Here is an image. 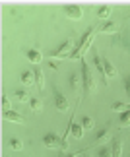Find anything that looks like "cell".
I'll return each instance as SVG.
<instances>
[{
	"label": "cell",
	"instance_id": "cell-1",
	"mask_svg": "<svg viewBox=\"0 0 130 157\" xmlns=\"http://www.w3.org/2000/svg\"><path fill=\"white\" fill-rule=\"evenodd\" d=\"M93 37H95V27H90L87 31L84 33V37H82V41L78 45H76V49L68 54V58H72V60H76V58H82V54H84L87 49L91 47V41H93Z\"/></svg>",
	"mask_w": 130,
	"mask_h": 157
},
{
	"label": "cell",
	"instance_id": "cell-2",
	"mask_svg": "<svg viewBox=\"0 0 130 157\" xmlns=\"http://www.w3.org/2000/svg\"><path fill=\"white\" fill-rule=\"evenodd\" d=\"M82 83H84L86 93H93V91H95V80H93L91 70H90V66L86 64V60H82Z\"/></svg>",
	"mask_w": 130,
	"mask_h": 157
},
{
	"label": "cell",
	"instance_id": "cell-3",
	"mask_svg": "<svg viewBox=\"0 0 130 157\" xmlns=\"http://www.w3.org/2000/svg\"><path fill=\"white\" fill-rule=\"evenodd\" d=\"M43 144L49 149H66V144H64V140L58 134H55V132H49V134L43 136Z\"/></svg>",
	"mask_w": 130,
	"mask_h": 157
},
{
	"label": "cell",
	"instance_id": "cell-4",
	"mask_svg": "<svg viewBox=\"0 0 130 157\" xmlns=\"http://www.w3.org/2000/svg\"><path fill=\"white\" fill-rule=\"evenodd\" d=\"M72 47H74V41H72V39H66V41H62V43H60V47H58V49H55V51H49V56H52V58L66 56V58H68V54L72 52V51H70Z\"/></svg>",
	"mask_w": 130,
	"mask_h": 157
},
{
	"label": "cell",
	"instance_id": "cell-5",
	"mask_svg": "<svg viewBox=\"0 0 130 157\" xmlns=\"http://www.w3.org/2000/svg\"><path fill=\"white\" fill-rule=\"evenodd\" d=\"M64 12H66V16L70 20H82V16H84V10H82L80 6H76V4L64 6Z\"/></svg>",
	"mask_w": 130,
	"mask_h": 157
},
{
	"label": "cell",
	"instance_id": "cell-6",
	"mask_svg": "<svg viewBox=\"0 0 130 157\" xmlns=\"http://www.w3.org/2000/svg\"><path fill=\"white\" fill-rule=\"evenodd\" d=\"M55 107H56V111H60V113H64V111H68V109H70L68 99L64 97L60 91H56V93H55Z\"/></svg>",
	"mask_w": 130,
	"mask_h": 157
},
{
	"label": "cell",
	"instance_id": "cell-7",
	"mask_svg": "<svg viewBox=\"0 0 130 157\" xmlns=\"http://www.w3.org/2000/svg\"><path fill=\"white\" fill-rule=\"evenodd\" d=\"M93 64H95V68H97V72L101 74V80H103V86H107V76H105V70H103V60H101V56H99L97 52H93Z\"/></svg>",
	"mask_w": 130,
	"mask_h": 157
},
{
	"label": "cell",
	"instance_id": "cell-8",
	"mask_svg": "<svg viewBox=\"0 0 130 157\" xmlns=\"http://www.w3.org/2000/svg\"><path fill=\"white\" fill-rule=\"evenodd\" d=\"M25 56L29 62H33V64H39L41 60H43V54H41L39 51H35V49H27L25 51Z\"/></svg>",
	"mask_w": 130,
	"mask_h": 157
},
{
	"label": "cell",
	"instance_id": "cell-9",
	"mask_svg": "<svg viewBox=\"0 0 130 157\" xmlns=\"http://www.w3.org/2000/svg\"><path fill=\"white\" fill-rule=\"evenodd\" d=\"M33 76H35V86H37L39 89H43L45 87V78H43V70H41L39 66L33 68Z\"/></svg>",
	"mask_w": 130,
	"mask_h": 157
},
{
	"label": "cell",
	"instance_id": "cell-10",
	"mask_svg": "<svg viewBox=\"0 0 130 157\" xmlns=\"http://www.w3.org/2000/svg\"><path fill=\"white\" fill-rule=\"evenodd\" d=\"M2 117H4L6 120H10V122L23 124V117H21V114H17V113H14V111H6V113H2Z\"/></svg>",
	"mask_w": 130,
	"mask_h": 157
},
{
	"label": "cell",
	"instance_id": "cell-11",
	"mask_svg": "<svg viewBox=\"0 0 130 157\" xmlns=\"http://www.w3.org/2000/svg\"><path fill=\"white\" fill-rule=\"evenodd\" d=\"M70 132H72V136L76 140H80V138L84 136V126L78 124V122H70Z\"/></svg>",
	"mask_w": 130,
	"mask_h": 157
},
{
	"label": "cell",
	"instance_id": "cell-12",
	"mask_svg": "<svg viewBox=\"0 0 130 157\" xmlns=\"http://www.w3.org/2000/svg\"><path fill=\"white\" fill-rule=\"evenodd\" d=\"M103 70H105V76H107V78L117 76V68L111 64V60H107V58H103Z\"/></svg>",
	"mask_w": 130,
	"mask_h": 157
},
{
	"label": "cell",
	"instance_id": "cell-13",
	"mask_svg": "<svg viewBox=\"0 0 130 157\" xmlns=\"http://www.w3.org/2000/svg\"><path fill=\"white\" fill-rule=\"evenodd\" d=\"M109 136H111V126H103V128L97 132L95 140H97V142H107V140H109Z\"/></svg>",
	"mask_w": 130,
	"mask_h": 157
},
{
	"label": "cell",
	"instance_id": "cell-14",
	"mask_svg": "<svg viewBox=\"0 0 130 157\" xmlns=\"http://www.w3.org/2000/svg\"><path fill=\"white\" fill-rule=\"evenodd\" d=\"M117 23L115 21H105L103 25H101V33H107V35H111V33H117Z\"/></svg>",
	"mask_w": 130,
	"mask_h": 157
},
{
	"label": "cell",
	"instance_id": "cell-15",
	"mask_svg": "<svg viewBox=\"0 0 130 157\" xmlns=\"http://www.w3.org/2000/svg\"><path fill=\"white\" fill-rule=\"evenodd\" d=\"M21 83L23 86H31V83H35V76H33L31 70H25L21 74Z\"/></svg>",
	"mask_w": 130,
	"mask_h": 157
},
{
	"label": "cell",
	"instance_id": "cell-16",
	"mask_svg": "<svg viewBox=\"0 0 130 157\" xmlns=\"http://www.w3.org/2000/svg\"><path fill=\"white\" fill-rule=\"evenodd\" d=\"M111 151H113V157H120L122 155V140H120V138H117V140L113 142Z\"/></svg>",
	"mask_w": 130,
	"mask_h": 157
},
{
	"label": "cell",
	"instance_id": "cell-17",
	"mask_svg": "<svg viewBox=\"0 0 130 157\" xmlns=\"http://www.w3.org/2000/svg\"><path fill=\"white\" fill-rule=\"evenodd\" d=\"M29 105H31V111L33 113H41V109H43V103H41V99H37V97L29 99Z\"/></svg>",
	"mask_w": 130,
	"mask_h": 157
},
{
	"label": "cell",
	"instance_id": "cell-18",
	"mask_svg": "<svg viewBox=\"0 0 130 157\" xmlns=\"http://www.w3.org/2000/svg\"><path fill=\"white\" fill-rule=\"evenodd\" d=\"M70 87H72L74 91H80V76L78 74H72V76H70Z\"/></svg>",
	"mask_w": 130,
	"mask_h": 157
},
{
	"label": "cell",
	"instance_id": "cell-19",
	"mask_svg": "<svg viewBox=\"0 0 130 157\" xmlns=\"http://www.w3.org/2000/svg\"><path fill=\"white\" fill-rule=\"evenodd\" d=\"M111 109H113V111H130V105H126V103H120V101H115L113 105H111Z\"/></svg>",
	"mask_w": 130,
	"mask_h": 157
},
{
	"label": "cell",
	"instance_id": "cell-20",
	"mask_svg": "<svg viewBox=\"0 0 130 157\" xmlns=\"http://www.w3.org/2000/svg\"><path fill=\"white\" fill-rule=\"evenodd\" d=\"M14 95H16V99L20 101V103H25V101H29V95H27V91H23V89H17Z\"/></svg>",
	"mask_w": 130,
	"mask_h": 157
},
{
	"label": "cell",
	"instance_id": "cell-21",
	"mask_svg": "<svg viewBox=\"0 0 130 157\" xmlns=\"http://www.w3.org/2000/svg\"><path fill=\"white\" fill-rule=\"evenodd\" d=\"M97 16H99V17H109V16H111V6H99Z\"/></svg>",
	"mask_w": 130,
	"mask_h": 157
},
{
	"label": "cell",
	"instance_id": "cell-22",
	"mask_svg": "<svg viewBox=\"0 0 130 157\" xmlns=\"http://www.w3.org/2000/svg\"><path fill=\"white\" fill-rule=\"evenodd\" d=\"M80 124L84 126L86 130H91V128H93V118H91V117H87V114H86V117L82 118V122H80Z\"/></svg>",
	"mask_w": 130,
	"mask_h": 157
},
{
	"label": "cell",
	"instance_id": "cell-23",
	"mask_svg": "<svg viewBox=\"0 0 130 157\" xmlns=\"http://www.w3.org/2000/svg\"><path fill=\"white\" fill-rule=\"evenodd\" d=\"M120 126H130V111L120 113Z\"/></svg>",
	"mask_w": 130,
	"mask_h": 157
},
{
	"label": "cell",
	"instance_id": "cell-24",
	"mask_svg": "<svg viewBox=\"0 0 130 157\" xmlns=\"http://www.w3.org/2000/svg\"><path fill=\"white\" fill-rule=\"evenodd\" d=\"M10 147L14 149V151H20V149L23 147V144L17 140V138H12V140H10Z\"/></svg>",
	"mask_w": 130,
	"mask_h": 157
},
{
	"label": "cell",
	"instance_id": "cell-25",
	"mask_svg": "<svg viewBox=\"0 0 130 157\" xmlns=\"http://www.w3.org/2000/svg\"><path fill=\"white\" fill-rule=\"evenodd\" d=\"M6 111H10V99L4 95L2 97V113H6Z\"/></svg>",
	"mask_w": 130,
	"mask_h": 157
},
{
	"label": "cell",
	"instance_id": "cell-26",
	"mask_svg": "<svg viewBox=\"0 0 130 157\" xmlns=\"http://www.w3.org/2000/svg\"><path fill=\"white\" fill-rule=\"evenodd\" d=\"M99 157H113V151L107 147H103V149H99Z\"/></svg>",
	"mask_w": 130,
	"mask_h": 157
},
{
	"label": "cell",
	"instance_id": "cell-27",
	"mask_svg": "<svg viewBox=\"0 0 130 157\" xmlns=\"http://www.w3.org/2000/svg\"><path fill=\"white\" fill-rule=\"evenodd\" d=\"M124 91H126V95L130 97V76L124 78Z\"/></svg>",
	"mask_w": 130,
	"mask_h": 157
},
{
	"label": "cell",
	"instance_id": "cell-28",
	"mask_svg": "<svg viewBox=\"0 0 130 157\" xmlns=\"http://www.w3.org/2000/svg\"><path fill=\"white\" fill-rule=\"evenodd\" d=\"M76 155H78V153H68L66 157H76Z\"/></svg>",
	"mask_w": 130,
	"mask_h": 157
},
{
	"label": "cell",
	"instance_id": "cell-29",
	"mask_svg": "<svg viewBox=\"0 0 130 157\" xmlns=\"http://www.w3.org/2000/svg\"><path fill=\"white\" fill-rule=\"evenodd\" d=\"M86 157H87V155H86Z\"/></svg>",
	"mask_w": 130,
	"mask_h": 157
}]
</instances>
